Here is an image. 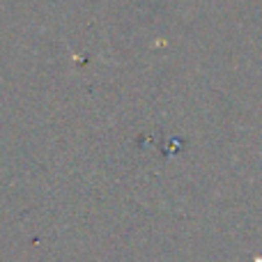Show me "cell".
Returning <instances> with one entry per match:
<instances>
[]
</instances>
